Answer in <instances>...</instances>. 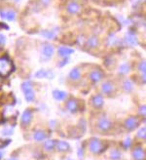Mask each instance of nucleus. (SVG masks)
<instances>
[{
  "mask_svg": "<svg viewBox=\"0 0 146 160\" xmlns=\"http://www.w3.org/2000/svg\"><path fill=\"white\" fill-rule=\"evenodd\" d=\"M14 69L13 63L7 56L0 58V76L1 77H7L8 75L11 74Z\"/></svg>",
  "mask_w": 146,
  "mask_h": 160,
  "instance_id": "f257e3e1",
  "label": "nucleus"
},
{
  "mask_svg": "<svg viewBox=\"0 0 146 160\" xmlns=\"http://www.w3.org/2000/svg\"><path fill=\"white\" fill-rule=\"evenodd\" d=\"M106 146L103 141H101L99 139L94 138L89 141V149L91 152L95 153V154H99V153L102 152L105 149Z\"/></svg>",
  "mask_w": 146,
  "mask_h": 160,
  "instance_id": "f03ea898",
  "label": "nucleus"
},
{
  "mask_svg": "<svg viewBox=\"0 0 146 160\" xmlns=\"http://www.w3.org/2000/svg\"><path fill=\"white\" fill-rule=\"evenodd\" d=\"M55 53V47L51 43H43L41 46V56L44 60H50Z\"/></svg>",
  "mask_w": 146,
  "mask_h": 160,
  "instance_id": "7ed1b4c3",
  "label": "nucleus"
},
{
  "mask_svg": "<svg viewBox=\"0 0 146 160\" xmlns=\"http://www.w3.org/2000/svg\"><path fill=\"white\" fill-rule=\"evenodd\" d=\"M139 123H140V120L136 117V116H130V117L126 119V121H125V127H126L128 130L132 131L138 127Z\"/></svg>",
  "mask_w": 146,
  "mask_h": 160,
  "instance_id": "20e7f679",
  "label": "nucleus"
},
{
  "mask_svg": "<svg viewBox=\"0 0 146 160\" xmlns=\"http://www.w3.org/2000/svg\"><path fill=\"white\" fill-rule=\"evenodd\" d=\"M112 127V123L110 122V120L106 117H100L99 122H97V128L101 132H107L108 130H110Z\"/></svg>",
  "mask_w": 146,
  "mask_h": 160,
  "instance_id": "39448f33",
  "label": "nucleus"
},
{
  "mask_svg": "<svg viewBox=\"0 0 146 160\" xmlns=\"http://www.w3.org/2000/svg\"><path fill=\"white\" fill-rule=\"evenodd\" d=\"M125 43L130 46H136L138 44V39H137V36H136L135 32V31H130L127 32L126 36H125Z\"/></svg>",
  "mask_w": 146,
  "mask_h": 160,
  "instance_id": "423d86ee",
  "label": "nucleus"
},
{
  "mask_svg": "<svg viewBox=\"0 0 146 160\" xmlns=\"http://www.w3.org/2000/svg\"><path fill=\"white\" fill-rule=\"evenodd\" d=\"M103 76H104L103 72L100 69H93L92 71L90 72V74H89L90 80L93 83H99L100 80L103 78Z\"/></svg>",
  "mask_w": 146,
  "mask_h": 160,
  "instance_id": "0eeeda50",
  "label": "nucleus"
},
{
  "mask_svg": "<svg viewBox=\"0 0 146 160\" xmlns=\"http://www.w3.org/2000/svg\"><path fill=\"white\" fill-rule=\"evenodd\" d=\"M132 154H133V160H145V151L141 146L135 147Z\"/></svg>",
  "mask_w": 146,
  "mask_h": 160,
  "instance_id": "6e6552de",
  "label": "nucleus"
},
{
  "mask_svg": "<svg viewBox=\"0 0 146 160\" xmlns=\"http://www.w3.org/2000/svg\"><path fill=\"white\" fill-rule=\"evenodd\" d=\"M115 91V86L110 81H105L101 84V92L105 95H110Z\"/></svg>",
  "mask_w": 146,
  "mask_h": 160,
  "instance_id": "1a4fd4ad",
  "label": "nucleus"
},
{
  "mask_svg": "<svg viewBox=\"0 0 146 160\" xmlns=\"http://www.w3.org/2000/svg\"><path fill=\"white\" fill-rule=\"evenodd\" d=\"M57 53L60 57H62L63 59H66L68 58L70 55L74 53V50L71 49L70 47H67V46H60V47L57 49Z\"/></svg>",
  "mask_w": 146,
  "mask_h": 160,
  "instance_id": "9d476101",
  "label": "nucleus"
},
{
  "mask_svg": "<svg viewBox=\"0 0 146 160\" xmlns=\"http://www.w3.org/2000/svg\"><path fill=\"white\" fill-rule=\"evenodd\" d=\"M66 10H67L68 13H70L72 15H75V14H78L79 12H80L81 7L77 2L70 1L67 4V6H66Z\"/></svg>",
  "mask_w": 146,
  "mask_h": 160,
  "instance_id": "9b49d317",
  "label": "nucleus"
},
{
  "mask_svg": "<svg viewBox=\"0 0 146 160\" xmlns=\"http://www.w3.org/2000/svg\"><path fill=\"white\" fill-rule=\"evenodd\" d=\"M32 120V112L30 109H26L24 110V112L22 115V119H21V122H22L23 126H27L31 122Z\"/></svg>",
  "mask_w": 146,
  "mask_h": 160,
  "instance_id": "f8f14e48",
  "label": "nucleus"
},
{
  "mask_svg": "<svg viewBox=\"0 0 146 160\" xmlns=\"http://www.w3.org/2000/svg\"><path fill=\"white\" fill-rule=\"evenodd\" d=\"M66 109L72 113H75L79 109V104L78 101L76 99H69L66 101Z\"/></svg>",
  "mask_w": 146,
  "mask_h": 160,
  "instance_id": "ddd939ff",
  "label": "nucleus"
},
{
  "mask_svg": "<svg viewBox=\"0 0 146 160\" xmlns=\"http://www.w3.org/2000/svg\"><path fill=\"white\" fill-rule=\"evenodd\" d=\"M91 103H92V104L95 107L99 109V107H101L103 106V104H104V100H103V97L101 95H95V96L92 98Z\"/></svg>",
  "mask_w": 146,
  "mask_h": 160,
  "instance_id": "4468645a",
  "label": "nucleus"
},
{
  "mask_svg": "<svg viewBox=\"0 0 146 160\" xmlns=\"http://www.w3.org/2000/svg\"><path fill=\"white\" fill-rule=\"evenodd\" d=\"M86 45H87V47H89L91 49L96 48L97 46L99 45V37L96 36V35H92L91 37L88 38V40L86 41Z\"/></svg>",
  "mask_w": 146,
  "mask_h": 160,
  "instance_id": "2eb2a0df",
  "label": "nucleus"
},
{
  "mask_svg": "<svg viewBox=\"0 0 146 160\" xmlns=\"http://www.w3.org/2000/svg\"><path fill=\"white\" fill-rule=\"evenodd\" d=\"M130 69H132L130 64L129 63H124L118 67V73L120 75H127L130 72Z\"/></svg>",
  "mask_w": 146,
  "mask_h": 160,
  "instance_id": "dca6fc26",
  "label": "nucleus"
},
{
  "mask_svg": "<svg viewBox=\"0 0 146 160\" xmlns=\"http://www.w3.org/2000/svg\"><path fill=\"white\" fill-rule=\"evenodd\" d=\"M55 147H56L59 151H67V150H69V149H70V146H69V144L66 143V141H57Z\"/></svg>",
  "mask_w": 146,
  "mask_h": 160,
  "instance_id": "f3484780",
  "label": "nucleus"
},
{
  "mask_svg": "<svg viewBox=\"0 0 146 160\" xmlns=\"http://www.w3.org/2000/svg\"><path fill=\"white\" fill-rule=\"evenodd\" d=\"M81 77V71L78 67H74L70 70L69 72V78H70L72 81H77V80Z\"/></svg>",
  "mask_w": 146,
  "mask_h": 160,
  "instance_id": "a211bd4d",
  "label": "nucleus"
},
{
  "mask_svg": "<svg viewBox=\"0 0 146 160\" xmlns=\"http://www.w3.org/2000/svg\"><path fill=\"white\" fill-rule=\"evenodd\" d=\"M67 94L65 93L64 91H60V90H54L53 91V97L55 100L57 101H62L64 100Z\"/></svg>",
  "mask_w": 146,
  "mask_h": 160,
  "instance_id": "6ab92c4d",
  "label": "nucleus"
},
{
  "mask_svg": "<svg viewBox=\"0 0 146 160\" xmlns=\"http://www.w3.org/2000/svg\"><path fill=\"white\" fill-rule=\"evenodd\" d=\"M40 34L47 39H54V38H56V36H57L56 30H48V29L42 30Z\"/></svg>",
  "mask_w": 146,
  "mask_h": 160,
  "instance_id": "aec40b11",
  "label": "nucleus"
},
{
  "mask_svg": "<svg viewBox=\"0 0 146 160\" xmlns=\"http://www.w3.org/2000/svg\"><path fill=\"white\" fill-rule=\"evenodd\" d=\"M122 88L124 89V91L126 92H132L133 89V83L130 79H126L125 81L123 82V84H122Z\"/></svg>",
  "mask_w": 146,
  "mask_h": 160,
  "instance_id": "412c9836",
  "label": "nucleus"
},
{
  "mask_svg": "<svg viewBox=\"0 0 146 160\" xmlns=\"http://www.w3.org/2000/svg\"><path fill=\"white\" fill-rule=\"evenodd\" d=\"M33 138H34V140L36 141H42L47 138V134H46V132L39 130V131L35 132L34 135H33Z\"/></svg>",
  "mask_w": 146,
  "mask_h": 160,
  "instance_id": "4be33fe9",
  "label": "nucleus"
},
{
  "mask_svg": "<svg viewBox=\"0 0 146 160\" xmlns=\"http://www.w3.org/2000/svg\"><path fill=\"white\" fill-rule=\"evenodd\" d=\"M110 158L111 160H121L122 158V153L120 150L118 149H113L110 152Z\"/></svg>",
  "mask_w": 146,
  "mask_h": 160,
  "instance_id": "5701e85b",
  "label": "nucleus"
},
{
  "mask_svg": "<svg viewBox=\"0 0 146 160\" xmlns=\"http://www.w3.org/2000/svg\"><path fill=\"white\" fill-rule=\"evenodd\" d=\"M56 144H57V141H55V140H49V141H46V143H45L44 147H45V149H46V150L50 151V150L55 149V146H56Z\"/></svg>",
  "mask_w": 146,
  "mask_h": 160,
  "instance_id": "b1692460",
  "label": "nucleus"
},
{
  "mask_svg": "<svg viewBox=\"0 0 146 160\" xmlns=\"http://www.w3.org/2000/svg\"><path fill=\"white\" fill-rule=\"evenodd\" d=\"M24 98H26V101H33L35 99V94L34 92H33V90L31 89V90H28L26 92H24Z\"/></svg>",
  "mask_w": 146,
  "mask_h": 160,
  "instance_id": "393cba45",
  "label": "nucleus"
},
{
  "mask_svg": "<svg viewBox=\"0 0 146 160\" xmlns=\"http://www.w3.org/2000/svg\"><path fill=\"white\" fill-rule=\"evenodd\" d=\"M118 43H119V40H118V38H117L115 35L110 34V35L108 36V38H107V44H108L109 46L117 45Z\"/></svg>",
  "mask_w": 146,
  "mask_h": 160,
  "instance_id": "a878e982",
  "label": "nucleus"
},
{
  "mask_svg": "<svg viewBox=\"0 0 146 160\" xmlns=\"http://www.w3.org/2000/svg\"><path fill=\"white\" fill-rule=\"evenodd\" d=\"M32 89V83L30 82V81H24L23 82V84H22V90L23 92L24 93V92H26V91H28V90H31Z\"/></svg>",
  "mask_w": 146,
  "mask_h": 160,
  "instance_id": "bb28decb",
  "label": "nucleus"
},
{
  "mask_svg": "<svg viewBox=\"0 0 146 160\" xmlns=\"http://www.w3.org/2000/svg\"><path fill=\"white\" fill-rule=\"evenodd\" d=\"M6 19L8 21H15L16 19V12L13 10H9L6 12Z\"/></svg>",
  "mask_w": 146,
  "mask_h": 160,
  "instance_id": "cd10ccee",
  "label": "nucleus"
},
{
  "mask_svg": "<svg viewBox=\"0 0 146 160\" xmlns=\"http://www.w3.org/2000/svg\"><path fill=\"white\" fill-rule=\"evenodd\" d=\"M138 70L141 74H146V63L145 61H142L138 64Z\"/></svg>",
  "mask_w": 146,
  "mask_h": 160,
  "instance_id": "c85d7f7f",
  "label": "nucleus"
},
{
  "mask_svg": "<svg viewBox=\"0 0 146 160\" xmlns=\"http://www.w3.org/2000/svg\"><path fill=\"white\" fill-rule=\"evenodd\" d=\"M46 71H47V70H45V69L38 70V71L35 73V77L36 78H44V77H46Z\"/></svg>",
  "mask_w": 146,
  "mask_h": 160,
  "instance_id": "c756f323",
  "label": "nucleus"
},
{
  "mask_svg": "<svg viewBox=\"0 0 146 160\" xmlns=\"http://www.w3.org/2000/svg\"><path fill=\"white\" fill-rule=\"evenodd\" d=\"M145 135H146V129L143 127V128H141L140 130L137 132V134H136V137L139 138V139H145Z\"/></svg>",
  "mask_w": 146,
  "mask_h": 160,
  "instance_id": "7c9ffc66",
  "label": "nucleus"
},
{
  "mask_svg": "<svg viewBox=\"0 0 146 160\" xmlns=\"http://www.w3.org/2000/svg\"><path fill=\"white\" fill-rule=\"evenodd\" d=\"M123 146H124V149H130V146H132V139H130V137H128L126 140L124 141V144H123Z\"/></svg>",
  "mask_w": 146,
  "mask_h": 160,
  "instance_id": "2f4dec72",
  "label": "nucleus"
},
{
  "mask_svg": "<svg viewBox=\"0 0 146 160\" xmlns=\"http://www.w3.org/2000/svg\"><path fill=\"white\" fill-rule=\"evenodd\" d=\"M145 111H146V106L143 104V106H141L139 107V114L142 115L143 117H145Z\"/></svg>",
  "mask_w": 146,
  "mask_h": 160,
  "instance_id": "473e14b6",
  "label": "nucleus"
},
{
  "mask_svg": "<svg viewBox=\"0 0 146 160\" xmlns=\"http://www.w3.org/2000/svg\"><path fill=\"white\" fill-rule=\"evenodd\" d=\"M54 76H55V74H54V72L52 71V70H47V71H46V78L53 79Z\"/></svg>",
  "mask_w": 146,
  "mask_h": 160,
  "instance_id": "72a5a7b5",
  "label": "nucleus"
},
{
  "mask_svg": "<svg viewBox=\"0 0 146 160\" xmlns=\"http://www.w3.org/2000/svg\"><path fill=\"white\" fill-rule=\"evenodd\" d=\"M52 2V0H39V3L42 6H48Z\"/></svg>",
  "mask_w": 146,
  "mask_h": 160,
  "instance_id": "f704fd0d",
  "label": "nucleus"
},
{
  "mask_svg": "<svg viewBox=\"0 0 146 160\" xmlns=\"http://www.w3.org/2000/svg\"><path fill=\"white\" fill-rule=\"evenodd\" d=\"M12 133H13V130H10V129H5L4 131L2 132V134L4 135V136H9V135H11Z\"/></svg>",
  "mask_w": 146,
  "mask_h": 160,
  "instance_id": "c9c22d12",
  "label": "nucleus"
},
{
  "mask_svg": "<svg viewBox=\"0 0 146 160\" xmlns=\"http://www.w3.org/2000/svg\"><path fill=\"white\" fill-rule=\"evenodd\" d=\"M5 41H6L5 36L3 35V34H0V45H4L5 44Z\"/></svg>",
  "mask_w": 146,
  "mask_h": 160,
  "instance_id": "e433bc0d",
  "label": "nucleus"
},
{
  "mask_svg": "<svg viewBox=\"0 0 146 160\" xmlns=\"http://www.w3.org/2000/svg\"><path fill=\"white\" fill-rule=\"evenodd\" d=\"M0 16H1L2 19H6V12L1 10V11H0Z\"/></svg>",
  "mask_w": 146,
  "mask_h": 160,
  "instance_id": "4c0bfd02",
  "label": "nucleus"
},
{
  "mask_svg": "<svg viewBox=\"0 0 146 160\" xmlns=\"http://www.w3.org/2000/svg\"><path fill=\"white\" fill-rule=\"evenodd\" d=\"M67 61H68V60H67V58H66V59H65V61H62V63H60V66H65V64H67Z\"/></svg>",
  "mask_w": 146,
  "mask_h": 160,
  "instance_id": "58836bf2",
  "label": "nucleus"
},
{
  "mask_svg": "<svg viewBox=\"0 0 146 160\" xmlns=\"http://www.w3.org/2000/svg\"><path fill=\"white\" fill-rule=\"evenodd\" d=\"M7 160H17L16 158H9V159H7Z\"/></svg>",
  "mask_w": 146,
  "mask_h": 160,
  "instance_id": "ea45409f",
  "label": "nucleus"
},
{
  "mask_svg": "<svg viewBox=\"0 0 146 160\" xmlns=\"http://www.w3.org/2000/svg\"><path fill=\"white\" fill-rule=\"evenodd\" d=\"M15 2H19V1H21V0H14Z\"/></svg>",
  "mask_w": 146,
  "mask_h": 160,
  "instance_id": "a19ab883",
  "label": "nucleus"
}]
</instances>
